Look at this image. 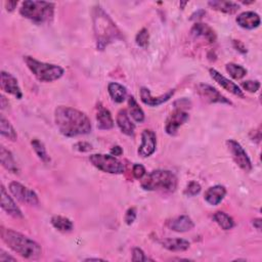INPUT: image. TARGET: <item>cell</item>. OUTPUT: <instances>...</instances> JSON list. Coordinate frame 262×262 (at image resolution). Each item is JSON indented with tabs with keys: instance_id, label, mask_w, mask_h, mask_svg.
Masks as SVG:
<instances>
[{
	"instance_id": "obj_1",
	"label": "cell",
	"mask_w": 262,
	"mask_h": 262,
	"mask_svg": "<svg viewBox=\"0 0 262 262\" xmlns=\"http://www.w3.org/2000/svg\"><path fill=\"white\" fill-rule=\"evenodd\" d=\"M55 121L60 132L67 137L85 135L91 132V122L87 115L70 107H58Z\"/></svg>"
},
{
	"instance_id": "obj_2",
	"label": "cell",
	"mask_w": 262,
	"mask_h": 262,
	"mask_svg": "<svg viewBox=\"0 0 262 262\" xmlns=\"http://www.w3.org/2000/svg\"><path fill=\"white\" fill-rule=\"evenodd\" d=\"M92 21L98 50L104 51L109 44L122 38L120 30L102 7L97 6L93 8Z\"/></svg>"
},
{
	"instance_id": "obj_3",
	"label": "cell",
	"mask_w": 262,
	"mask_h": 262,
	"mask_svg": "<svg viewBox=\"0 0 262 262\" xmlns=\"http://www.w3.org/2000/svg\"><path fill=\"white\" fill-rule=\"evenodd\" d=\"M0 235H2L3 241L13 251L18 253L22 257L30 260H37L40 258L42 254L40 245L25 234L16 231L12 228H6L2 226Z\"/></svg>"
},
{
	"instance_id": "obj_4",
	"label": "cell",
	"mask_w": 262,
	"mask_h": 262,
	"mask_svg": "<svg viewBox=\"0 0 262 262\" xmlns=\"http://www.w3.org/2000/svg\"><path fill=\"white\" fill-rule=\"evenodd\" d=\"M141 187L151 192L173 193L177 187V177L169 170H154L141 180Z\"/></svg>"
},
{
	"instance_id": "obj_5",
	"label": "cell",
	"mask_w": 262,
	"mask_h": 262,
	"mask_svg": "<svg viewBox=\"0 0 262 262\" xmlns=\"http://www.w3.org/2000/svg\"><path fill=\"white\" fill-rule=\"evenodd\" d=\"M20 14L36 24L50 22L54 18L55 5L46 2H31L27 0L22 4Z\"/></svg>"
},
{
	"instance_id": "obj_6",
	"label": "cell",
	"mask_w": 262,
	"mask_h": 262,
	"mask_svg": "<svg viewBox=\"0 0 262 262\" xmlns=\"http://www.w3.org/2000/svg\"><path fill=\"white\" fill-rule=\"evenodd\" d=\"M24 62L26 63L32 74L40 82L56 81L60 79L65 73V71L62 67L37 61L32 57H24Z\"/></svg>"
},
{
	"instance_id": "obj_7",
	"label": "cell",
	"mask_w": 262,
	"mask_h": 262,
	"mask_svg": "<svg viewBox=\"0 0 262 262\" xmlns=\"http://www.w3.org/2000/svg\"><path fill=\"white\" fill-rule=\"evenodd\" d=\"M91 164L99 170L111 174H122L125 171V166L123 162L119 161L115 156L93 154L89 157Z\"/></svg>"
},
{
	"instance_id": "obj_8",
	"label": "cell",
	"mask_w": 262,
	"mask_h": 262,
	"mask_svg": "<svg viewBox=\"0 0 262 262\" xmlns=\"http://www.w3.org/2000/svg\"><path fill=\"white\" fill-rule=\"evenodd\" d=\"M226 146L235 164L245 172H250L252 170V163L244 148L234 139H228Z\"/></svg>"
},
{
	"instance_id": "obj_9",
	"label": "cell",
	"mask_w": 262,
	"mask_h": 262,
	"mask_svg": "<svg viewBox=\"0 0 262 262\" xmlns=\"http://www.w3.org/2000/svg\"><path fill=\"white\" fill-rule=\"evenodd\" d=\"M10 190L17 200L24 204L31 206H36L39 204V199L34 190L28 188L27 186L21 184L20 182L13 181L10 183Z\"/></svg>"
},
{
	"instance_id": "obj_10",
	"label": "cell",
	"mask_w": 262,
	"mask_h": 262,
	"mask_svg": "<svg viewBox=\"0 0 262 262\" xmlns=\"http://www.w3.org/2000/svg\"><path fill=\"white\" fill-rule=\"evenodd\" d=\"M197 92L204 101L210 104L218 103V104L232 105V103L229 100H227L224 95H222L217 89L212 87L211 85L201 83L197 86Z\"/></svg>"
},
{
	"instance_id": "obj_11",
	"label": "cell",
	"mask_w": 262,
	"mask_h": 262,
	"mask_svg": "<svg viewBox=\"0 0 262 262\" xmlns=\"http://www.w3.org/2000/svg\"><path fill=\"white\" fill-rule=\"evenodd\" d=\"M188 119L189 116L185 111L176 109L169 115L167 120H166V124H165L166 132H167L169 135H176L178 128L182 126Z\"/></svg>"
},
{
	"instance_id": "obj_12",
	"label": "cell",
	"mask_w": 262,
	"mask_h": 262,
	"mask_svg": "<svg viewBox=\"0 0 262 262\" xmlns=\"http://www.w3.org/2000/svg\"><path fill=\"white\" fill-rule=\"evenodd\" d=\"M157 147L156 133L151 129H146L141 133V145L138 149V155L142 158L152 156Z\"/></svg>"
},
{
	"instance_id": "obj_13",
	"label": "cell",
	"mask_w": 262,
	"mask_h": 262,
	"mask_svg": "<svg viewBox=\"0 0 262 262\" xmlns=\"http://www.w3.org/2000/svg\"><path fill=\"white\" fill-rule=\"evenodd\" d=\"M0 86L5 92L14 95L18 100L23 98V92L17 78L5 71H3L2 76H0Z\"/></svg>"
},
{
	"instance_id": "obj_14",
	"label": "cell",
	"mask_w": 262,
	"mask_h": 262,
	"mask_svg": "<svg viewBox=\"0 0 262 262\" xmlns=\"http://www.w3.org/2000/svg\"><path fill=\"white\" fill-rule=\"evenodd\" d=\"M175 90L174 89H170L168 90L166 93L160 95V97H157V98H154L151 95V91L149 88L147 87H141L140 89V99H141V102L144 103L145 105L147 106H150V107H158L166 102H168L174 94Z\"/></svg>"
},
{
	"instance_id": "obj_15",
	"label": "cell",
	"mask_w": 262,
	"mask_h": 262,
	"mask_svg": "<svg viewBox=\"0 0 262 262\" xmlns=\"http://www.w3.org/2000/svg\"><path fill=\"white\" fill-rule=\"evenodd\" d=\"M209 73H210L211 78L214 81H215L218 85H220L222 88H224L226 91L236 95V97L244 99L245 95H244L243 91L241 90V88L237 86L235 83H233L232 81H230L227 78H225L223 75H221L219 72H217L215 69H210Z\"/></svg>"
},
{
	"instance_id": "obj_16",
	"label": "cell",
	"mask_w": 262,
	"mask_h": 262,
	"mask_svg": "<svg viewBox=\"0 0 262 262\" xmlns=\"http://www.w3.org/2000/svg\"><path fill=\"white\" fill-rule=\"evenodd\" d=\"M166 226L176 232H185L192 230L195 227V223L187 215H181L168 220L166 222Z\"/></svg>"
},
{
	"instance_id": "obj_17",
	"label": "cell",
	"mask_w": 262,
	"mask_h": 262,
	"mask_svg": "<svg viewBox=\"0 0 262 262\" xmlns=\"http://www.w3.org/2000/svg\"><path fill=\"white\" fill-rule=\"evenodd\" d=\"M235 21L237 23V25L247 30H253L258 28L261 23L259 15L254 12L242 13L236 17Z\"/></svg>"
},
{
	"instance_id": "obj_18",
	"label": "cell",
	"mask_w": 262,
	"mask_h": 262,
	"mask_svg": "<svg viewBox=\"0 0 262 262\" xmlns=\"http://www.w3.org/2000/svg\"><path fill=\"white\" fill-rule=\"evenodd\" d=\"M2 207L9 214L15 218H23V213L21 209L17 206L15 201L7 193L6 187L2 185Z\"/></svg>"
},
{
	"instance_id": "obj_19",
	"label": "cell",
	"mask_w": 262,
	"mask_h": 262,
	"mask_svg": "<svg viewBox=\"0 0 262 262\" xmlns=\"http://www.w3.org/2000/svg\"><path fill=\"white\" fill-rule=\"evenodd\" d=\"M226 189L223 185H214L209 187L205 193V200L210 205H218L225 197Z\"/></svg>"
},
{
	"instance_id": "obj_20",
	"label": "cell",
	"mask_w": 262,
	"mask_h": 262,
	"mask_svg": "<svg viewBox=\"0 0 262 262\" xmlns=\"http://www.w3.org/2000/svg\"><path fill=\"white\" fill-rule=\"evenodd\" d=\"M192 34L195 37H202L205 38L209 43H214L217 39L216 33L210 26L202 23H196L192 28Z\"/></svg>"
},
{
	"instance_id": "obj_21",
	"label": "cell",
	"mask_w": 262,
	"mask_h": 262,
	"mask_svg": "<svg viewBox=\"0 0 262 262\" xmlns=\"http://www.w3.org/2000/svg\"><path fill=\"white\" fill-rule=\"evenodd\" d=\"M116 121H117L118 127L120 128V130L124 134H126L128 136H131V135L134 134L135 126H134V124L131 122V120L129 119V115H128L126 110L122 109V110H120V111L118 112Z\"/></svg>"
},
{
	"instance_id": "obj_22",
	"label": "cell",
	"mask_w": 262,
	"mask_h": 262,
	"mask_svg": "<svg viewBox=\"0 0 262 262\" xmlns=\"http://www.w3.org/2000/svg\"><path fill=\"white\" fill-rule=\"evenodd\" d=\"M97 121H98L99 129L109 130L114 127V120L111 115V112L102 106L98 108Z\"/></svg>"
},
{
	"instance_id": "obj_23",
	"label": "cell",
	"mask_w": 262,
	"mask_h": 262,
	"mask_svg": "<svg viewBox=\"0 0 262 262\" xmlns=\"http://www.w3.org/2000/svg\"><path fill=\"white\" fill-rule=\"evenodd\" d=\"M208 5L213 10L227 14V15H233L240 10V6L232 2H220V0H213V2H209Z\"/></svg>"
},
{
	"instance_id": "obj_24",
	"label": "cell",
	"mask_w": 262,
	"mask_h": 262,
	"mask_svg": "<svg viewBox=\"0 0 262 262\" xmlns=\"http://www.w3.org/2000/svg\"><path fill=\"white\" fill-rule=\"evenodd\" d=\"M160 243L165 249L173 252L186 251L190 246L189 242L183 239H164Z\"/></svg>"
},
{
	"instance_id": "obj_25",
	"label": "cell",
	"mask_w": 262,
	"mask_h": 262,
	"mask_svg": "<svg viewBox=\"0 0 262 262\" xmlns=\"http://www.w3.org/2000/svg\"><path fill=\"white\" fill-rule=\"evenodd\" d=\"M108 91L110 97L112 98V100L115 103L118 104H121L125 101L126 99V95H127V90L126 87H124L123 85L116 83V82H112L108 85Z\"/></svg>"
},
{
	"instance_id": "obj_26",
	"label": "cell",
	"mask_w": 262,
	"mask_h": 262,
	"mask_svg": "<svg viewBox=\"0 0 262 262\" xmlns=\"http://www.w3.org/2000/svg\"><path fill=\"white\" fill-rule=\"evenodd\" d=\"M0 161H2V164L6 169H8L9 171H11L13 173H18L19 169H18L17 163L14 159V156L5 147L0 148Z\"/></svg>"
},
{
	"instance_id": "obj_27",
	"label": "cell",
	"mask_w": 262,
	"mask_h": 262,
	"mask_svg": "<svg viewBox=\"0 0 262 262\" xmlns=\"http://www.w3.org/2000/svg\"><path fill=\"white\" fill-rule=\"evenodd\" d=\"M52 224L55 228H57L59 231L62 232H70L74 228V224L72 221L67 217L60 216V215H56L52 218Z\"/></svg>"
},
{
	"instance_id": "obj_28",
	"label": "cell",
	"mask_w": 262,
	"mask_h": 262,
	"mask_svg": "<svg viewBox=\"0 0 262 262\" xmlns=\"http://www.w3.org/2000/svg\"><path fill=\"white\" fill-rule=\"evenodd\" d=\"M128 107H129V114L133 118V120L141 123L145 121V113L141 110L137 102L133 97H129L128 99Z\"/></svg>"
},
{
	"instance_id": "obj_29",
	"label": "cell",
	"mask_w": 262,
	"mask_h": 262,
	"mask_svg": "<svg viewBox=\"0 0 262 262\" xmlns=\"http://www.w3.org/2000/svg\"><path fill=\"white\" fill-rule=\"evenodd\" d=\"M213 219L215 220V222L224 230H229L234 226L233 219L228 215V214L221 211H218L214 214Z\"/></svg>"
},
{
	"instance_id": "obj_30",
	"label": "cell",
	"mask_w": 262,
	"mask_h": 262,
	"mask_svg": "<svg viewBox=\"0 0 262 262\" xmlns=\"http://www.w3.org/2000/svg\"><path fill=\"white\" fill-rule=\"evenodd\" d=\"M0 133H2L3 136L15 141L18 138V134L15 130V128L13 127V125L11 124V122L7 119L2 116V119H0Z\"/></svg>"
},
{
	"instance_id": "obj_31",
	"label": "cell",
	"mask_w": 262,
	"mask_h": 262,
	"mask_svg": "<svg viewBox=\"0 0 262 262\" xmlns=\"http://www.w3.org/2000/svg\"><path fill=\"white\" fill-rule=\"evenodd\" d=\"M225 69H226V72L230 75V77L235 80H240L247 75V70L244 67L236 65L234 63L227 64L225 66Z\"/></svg>"
},
{
	"instance_id": "obj_32",
	"label": "cell",
	"mask_w": 262,
	"mask_h": 262,
	"mask_svg": "<svg viewBox=\"0 0 262 262\" xmlns=\"http://www.w3.org/2000/svg\"><path fill=\"white\" fill-rule=\"evenodd\" d=\"M31 145H32L33 150L35 151L36 155L38 156L39 159H41V161H43L44 163H49L51 161V158H50L49 154H47L44 145L39 139H33L31 141Z\"/></svg>"
},
{
	"instance_id": "obj_33",
	"label": "cell",
	"mask_w": 262,
	"mask_h": 262,
	"mask_svg": "<svg viewBox=\"0 0 262 262\" xmlns=\"http://www.w3.org/2000/svg\"><path fill=\"white\" fill-rule=\"evenodd\" d=\"M149 40H150V35H149V31L146 28L141 29L135 37L136 44L142 47V49H146V47L149 45Z\"/></svg>"
},
{
	"instance_id": "obj_34",
	"label": "cell",
	"mask_w": 262,
	"mask_h": 262,
	"mask_svg": "<svg viewBox=\"0 0 262 262\" xmlns=\"http://www.w3.org/2000/svg\"><path fill=\"white\" fill-rule=\"evenodd\" d=\"M201 185H200V183L199 182H197V181H190L188 184H187V186H186V188L184 189V195L186 196V197H195V196H197L198 194H200V192H201Z\"/></svg>"
},
{
	"instance_id": "obj_35",
	"label": "cell",
	"mask_w": 262,
	"mask_h": 262,
	"mask_svg": "<svg viewBox=\"0 0 262 262\" xmlns=\"http://www.w3.org/2000/svg\"><path fill=\"white\" fill-rule=\"evenodd\" d=\"M242 87L251 93H255L260 88V82L257 80H255V81L248 80V81H245L242 83Z\"/></svg>"
},
{
	"instance_id": "obj_36",
	"label": "cell",
	"mask_w": 262,
	"mask_h": 262,
	"mask_svg": "<svg viewBox=\"0 0 262 262\" xmlns=\"http://www.w3.org/2000/svg\"><path fill=\"white\" fill-rule=\"evenodd\" d=\"M147 171L145 166H142L141 164H135L133 165V168H132V174L134 176V178L136 179H141L146 175Z\"/></svg>"
},
{
	"instance_id": "obj_37",
	"label": "cell",
	"mask_w": 262,
	"mask_h": 262,
	"mask_svg": "<svg viewBox=\"0 0 262 262\" xmlns=\"http://www.w3.org/2000/svg\"><path fill=\"white\" fill-rule=\"evenodd\" d=\"M148 260L150 259L146 256L145 252L141 249L134 248L132 250V261H148Z\"/></svg>"
},
{
	"instance_id": "obj_38",
	"label": "cell",
	"mask_w": 262,
	"mask_h": 262,
	"mask_svg": "<svg viewBox=\"0 0 262 262\" xmlns=\"http://www.w3.org/2000/svg\"><path fill=\"white\" fill-rule=\"evenodd\" d=\"M136 209L134 207L132 208H129L125 214V222L128 224V225H131L135 219H136Z\"/></svg>"
},
{
	"instance_id": "obj_39",
	"label": "cell",
	"mask_w": 262,
	"mask_h": 262,
	"mask_svg": "<svg viewBox=\"0 0 262 262\" xmlns=\"http://www.w3.org/2000/svg\"><path fill=\"white\" fill-rule=\"evenodd\" d=\"M74 149L79 151V152L86 153V152H89V151L92 150V146L89 144V142L79 141V142H77V144L74 145Z\"/></svg>"
},
{
	"instance_id": "obj_40",
	"label": "cell",
	"mask_w": 262,
	"mask_h": 262,
	"mask_svg": "<svg viewBox=\"0 0 262 262\" xmlns=\"http://www.w3.org/2000/svg\"><path fill=\"white\" fill-rule=\"evenodd\" d=\"M233 46H234V49L236 51H239L241 54H246L247 53L246 46L244 45L243 42H241L239 40H233Z\"/></svg>"
},
{
	"instance_id": "obj_41",
	"label": "cell",
	"mask_w": 262,
	"mask_h": 262,
	"mask_svg": "<svg viewBox=\"0 0 262 262\" xmlns=\"http://www.w3.org/2000/svg\"><path fill=\"white\" fill-rule=\"evenodd\" d=\"M17 259L11 255H8L7 252L4 250H0V261L2 262H8V261H16Z\"/></svg>"
},
{
	"instance_id": "obj_42",
	"label": "cell",
	"mask_w": 262,
	"mask_h": 262,
	"mask_svg": "<svg viewBox=\"0 0 262 262\" xmlns=\"http://www.w3.org/2000/svg\"><path fill=\"white\" fill-rule=\"evenodd\" d=\"M111 154L113 155V156H121L122 154H123V150H122V148L120 147V146H115L112 150H111Z\"/></svg>"
},
{
	"instance_id": "obj_43",
	"label": "cell",
	"mask_w": 262,
	"mask_h": 262,
	"mask_svg": "<svg viewBox=\"0 0 262 262\" xmlns=\"http://www.w3.org/2000/svg\"><path fill=\"white\" fill-rule=\"evenodd\" d=\"M205 14H206V12L205 11H203V10H199L198 12H196L195 14H193L192 15V17H190V20H199V19H201V18H203L204 16H205Z\"/></svg>"
},
{
	"instance_id": "obj_44",
	"label": "cell",
	"mask_w": 262,
	"mask_h": 262,
	"mask_svg": "<svg viewBox=\"0 0 262 262\" xmlns=\"http://www.w3.org/2000/svg\"><path fill=\"white\" fill-rule=\"evenodd\" d=\"M18 6V2H7L6 3V7H7V10L9 12H13Z\"/></svg>"
},
{
	"instance_id": "obj_45",
	"label": "cell",
	"mask_w": 262,
	"mask_h": 262,
	"mask_svg": "<svg viewBox=\"0 0 262 262\" xmlns=\"http://www.w3.org/2000/svg\"><path fill=\"white\" fill-rule=\"evenodd\" d=\"M0 106H2V110H5L7 107H9V102H7V99L2 95V99H0Z\"/></svg>"
},
{
	"instance_id": "obj_46",
	"label": "cell",
	"mask_w": 262,
	"mask_h": 262,
	"mask_svg": "<svg viewBox=\"0 0 262 262\" xmlns=\"http://www.w3.org/2000/svg\"><path fill=\"white\" fill-rule=\"evenodd\" d=\"M253 225L258 229L260 230L261 229V219L260 218H256L253 220Z\"/></svg>"
},
{
	"instance_id": "obj_47",
	"label": "cell",
	"mask_w": 262,
	"mask_h": 262,
	"mask_svg": "<svg viewBox=\"0 0 262 262\" xmlns=\"http://www.w3.org/2000/svg\"><path fill=\"white\" fill-rule=\"evenodd\" d=\"M185 5H187V2H185V3H180V8L183 10V8H184Z\"/></svg>"
}]
</instances>
